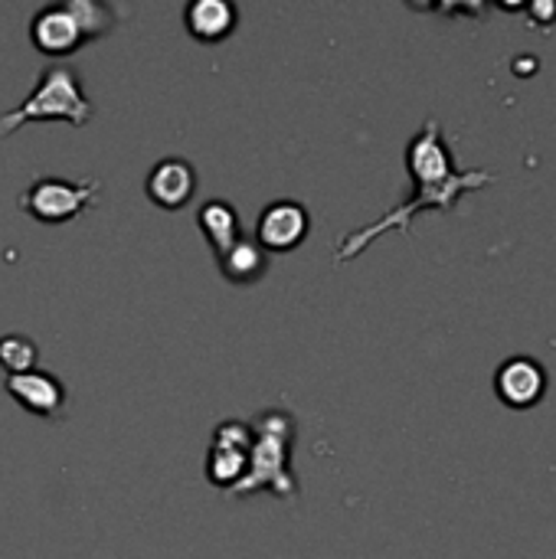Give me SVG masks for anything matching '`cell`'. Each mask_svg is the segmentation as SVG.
Here are the masks:
<instances>
[{
    "instance_id": "7",
    "label": "cell",
    "mask_w": 556,
    "mask_h": 559,
    "mask_svg": "<svg viewBox=\"0 0 556 559\" xmlns=\"http://www.w3.org/2000/svg\"><path fill=\"white\" fill-rule=\"evenodd\" d=\"M406 170L413 177V187L419 183H439L446 177L456 174V164H452V151L442 138V124L436 118H429L416 138L406 144Z\"/></svg>"
},
{
    "instance_id": "2",
    "label": "cell",
    "mask_w": 556,
    "mask_h": 559,
    "mask_svg": "<svg viewBox=\"0 0 556 559\" xmlns=\"http://www.w3.org/2000/svg\"><path fill=\"white\" fill-rule=\"evenodd\" d=\"M249 426L256 432V442L249 449L246 478L229 491V498H249L262 488L282 501L298 498V485L292 475V442H295L292 416L269 409V413H259Z\"/></svg>"
},
{
    "instance_id": "1",
    "label": "cell",
    "mask_w": 556,
    "mask_h": 559,
    "mask_svg": "<svg viewBox=\"0 0 556 559\" xmlns=\"http://www.w3.org/2000/svg\"><path fill=\"white\" fill-rule=\"evenodd\" d=\"M495 177H498V174H492V170H456L452 177H446V180H439V183H419L416 193H413L406 203L393 206V210L383 213L377 223L347 233V236L334 246V262H338V265L351 262V259L360 255L374 239H380L387 229H400V233L410 236V233H413V216H419L423 210H446V213H449V210H456V203H459L462 193L482 190V187H488Z\"/></svg>"
},
{
    "instance_id": "3",
    "label": "cell",
    "mask_w": 556,
    "mask_h": 559,
    "mask_svg": "<svg viewBox=\"0 0 556 559\" xmlns=\"http://www.w3.org/2000/svg\"><path fill=\"white\" fill-rule=\"evenodd\" d=\"M92 115L95 108H92V98L82 92L79 69L56 62L39 72L36 88L16 108L0 115V141L20 131L26 121H66L72 128H85Z\"/></svg>"
},
{
    "instance_id": "4",
    "label": "cell",
    "mask_w": 556,
    "mask_h": 559,
    "mask_svg": "<svg viewBox=\"0 0 556 559\" xmlns=\"http://www.w3.org/2000/svg\"><path fill=\"white\" fill-rule=\"evenodd\" d=\"M115 26V10L98 0L46 3L29 16V43L39 56L66 59L102 39Z\"/></svg>"
},
{
    "instance_id": "10",
    "label": "cell",
    "mask_w": 556,
    "mask_h": 559,
    "mask_svg": "<svg viewBox=\"0 0 556 559\" xmlns=\"http://www.w3.org/2000/svg\"><path fill=\"white\" fill-rule=\"evenodd\" d=\"M495 390H498L501 403H508L511 409H531L544 400L547 373L531 357H511L501 364V370L495 377Z\"/></svg>"
},
{
    "instance_id": "14",
    "label": "cell",
    "mask_w": 556,
    "mask_h": 559,
    "mask_svg": "<svg viewBox=\"0 0 556 559\" xmlns=\"http://www.w3.org/2000/svg\"><path fill=\"white\" fill-rule=\"evenodd\" d=\"M246 465H249V452L210 445V455H206V481L213 488H220V491L229 495L246 478Z\"/></svg>"
},
{
    "instance_id": "11",
    "label": "cell",
    "mask_w": 556,
    "mask_h": 559,
    "mask_svg": "<svg viewBox=\"0 0 556 559\" xmlns=\"http://www.w3.org/2000/svg\"><path fill=\"white\" fill-rule=\"evenodd\" d=\"M184 26L200 43H223L239 26V10L229 0H193L184 10Z\"/></svg>"
},
{
    "instance_id": "6",
    "label": "cell",
    "mask_w": 556,
    "mask_h": 559,
    "mask_svg": "<svg viewBox=\"0 0 556 559\" xmlns=\"http://www.w3.org/2000/svg\"><path fill=\"white\" fill-rule=\"evenodd\" d=\"M311 233V213L305 203L298 200H275L259 213L256 223V242L269 252V255H285L295 252Z\"/></svg>"
},
{
    "instance_id": "8",
    "label": "cell",
    "mask_w": 556,
    "mask_h": 559,
    "mask_svg": "<svg viewBox=\"0 0 556 559\" xmlns=\"http://www.w3.org/2000/svg\"><path fill=\"white\" fill-rule=\"evenodd\" d=\"M144 190H147V200L154 206H161L167 213H177L197 193V170L184 157H161L151 167V174L144 180Z\"/></svg>"
},
{
    "instance_id": "13",
    "label": "cell",
    "mask_w": 556,
    "mask_h": 559,
    "mask_svg": "<svg viewBox=\"0 0 556 559\" xmlns=\"http://www.w3.org/2000/svg\"><path fill=\"white\" fill-rule=\"evenodd\" d=\"M197 226H200V233H203V239L216 259L223 252H229V246L242 236L239 213L229 200H206L197 213Z\"/></svg>"
},
{
    "instance_id": "9",
    "label": "cell",
    "mask_w": 556,
    "mask_h": 559,
    "mask_svg": "<svg viewBox=\"0 0 556 559\" xmlns=\"http://www.w3.org/2000/svg\"><path fill=\"white\" fill-rule=\"evenodd\" d=\"M3 390L29 413L39 419H62L66 413V386L46 370H29L3 380Z\"/></svg>"
},
{
    "instance_id": "5",
    "label": "cell",
    "mask_w": 556,
    "mask_h": 559,
    "mask_svg": "<svg viewBox=\"0 0 556 559\" xmlns=\"http://www.w3.org/2000/svg\"><path fill=\"white\" fill-rule=\"evenodd\" d=\"M98 197H102V183L95 177H85V180L39 177L16 197V206L26 216H33L36 223L59 226V223H69V219L82 216L85 210H92L98 203Z\"/></svg>"
},
{
    "instance_id": "15",
    "label": "cell",
    "mask_w": 556,
    "mask_h": 559,
    "mask_svg": "<svg viewBox=\"0 0 556 559\" xmlns=\"http://www.w3.org/2000/svg\"><path fill=\"white\" fill-rule=\"evenodd\" d=\"M36 360H39V347L33 337H26V334H3L0 337V367L7 370V377L36 370Z\"/></svg>"
},
{
    "instance_id": "12",
    "label": "cell",
    "mask_w": 556,
    "mask_h": 559,
    "mask_svg": "<svg viewBox=\"0 0 556 559\" xmlns=\"http://www.w3.org/2000/svg\"><path fill=\"white\" fill-rule=\"evenodd\" d=\"M269 262H272L269 252L252 236H239L229 246V252L220 255V272L229 285L246 288V285H256L269 275Z\"/></svg>"
}]
</instances>
